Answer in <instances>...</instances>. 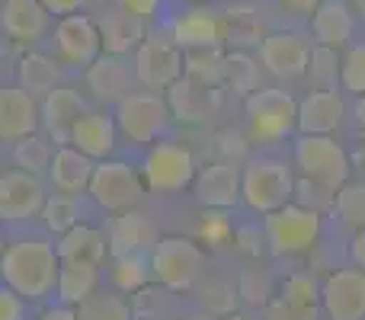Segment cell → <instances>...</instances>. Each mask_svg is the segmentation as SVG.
<instances>
[{
    "instance_id": "obj_1",
    "label": "cell",
    "mask_w": 365,
    "mask_h": 320,
    "mask_svg": "<svg viewBox=\"0 0 365 320\" xmlns=\"http://www.w3.org/2000/svg\"><path fill=\"white\" fill-rule=\"evenodd\" d=\"M58 269H61V259L45 234L6 237V247L0 253V282L29 304L55 295Z\"/></svg>"
},
{
    "instance_id": "obj_2",
    "label": "cell",
    "mask_w": 365,
    "mask_h": 320,
    "mask_svg": "<svg viewBox=\"0 0 365 320\" xmlns=\"http://www.w3.org/2000/svg\"><path fill=\"white\" fill-rule=\"evenodd\" d=\"M151 279L167 291H186L205 279V247L189 237H160L148 253Z\"/></svg>"
},
{
    "instance_id": "obj_3",
    "label": "cell",
    "mask_w": 365,
    "mask_h": 320,
    "mask_svg": "<svg viewBox=\"0 0 365 320\" xmlns=\"http://www.w3.org/2000/svg\"><path fill=\"white\" fill-rule=\"evenodd\" d=\"M247 132L257 145H279L298 132V100L289 90L259 87L244 100Z\"/></svg>"
},
{
    "instance_id": "obj_4",
    "label": "cell",
    "mask_w": 365,
    "mask_h": 320,
    "mask_svg": "<svg viewBox=\"0 0 365 320\" xmlns=\"http://www.w3.org/2000/svg\"><path fill=\"white\" fill-rule=\"evenodd\" d=\"M295 195V173L285 160L253 158L240 170V202L257 215H269L289 205Z\"/></svg>"
},
{
    "instance_id": "obj_5",
    "label": "cell",
    "mask_w": 365,
    "mask_h": 320,
    "mask_svg": "<svg viewBox=\"0 0 365 320\" xmlns=\"http://www.w3.org/2000/svg\"><path fill=\"white\" fill-rule=\"evenodd\" d=\"M115 128L125 141L132 145H154L167 135L173 122V113L167 106L164 93H151V90H141V93H128L115 103Z\"/></svg>"
},
{
    "instance_id": "obj_6",
    "label": "cell",
    "mask_w": 365,
    "mask_h": 320,
    "mask_svg": "<svg viewBox=\"0 0 365 320\" xmlns=\"http://www.w3.org/2000/svg\"><path fill=\"white\" fill-rule=\"evenodd\" d=\"M195 173H199V163H195L192 148L173 138L154 141L145 154V163H141L145 189H151L158 195L182 192L186 186L195 182Z\"/></svg>"
},
{
    "instance_id": "obj_7",
    "label": "cell",
    "mask_w": 365,
    "mask_h": 320,
    "mask_svg": "<svg viewBox=\"0 0 365 320\" xmlns=\"http://www.w3.org/2000/svg\"><path fill=\"white\" fill-rule=\"evenodd\" d=\"M321 218L324 215L289 202V205L263 215V237L276 257H298V253H308L317 244Z\"/></svg>"
},
{
    "instance_id": "obj_8",
    "label": "cell",
    "mask_w": 365,
    "mask_h": 320,
    "mask_svg": "<svg viewBox=\"0 0 365 320\" xmlns=\"http://www.w3.org/2000/svg\"><path fill=\"white\" fill-rule=\"evenodd\" d=\"M87 195L103 212H115V215L132 212V208H138L141 195H145L141 170H135L128 160H119V158L100 160L93 167V176H90Z\"/></svg>"
},
{
    "instance_id": "obj_9",
    "label": "cell",
    "mask_w": 365,
    "mask_h": 320,
    "mask_svg": "<svg viewBox=\"0 0 365 320\" xmlns=\"http://www.w3.org/2000/svg\"><path fill=\"white\" fill-rule=\"evenodd\" d=\"M295 167L298 176L327 182V186L340 189L349 182V154L334 135H298L295 138Z\"/></svg>"
},
{
    "instance_id": "obj_10",
    "label": "cell",
    "mask_w": 365,
    "mask_h": 320,
    "mask_svg": "<svg viewBox=\"0 0 365 320\" xmlns=\"http://www.w3.org/2000/svg\"><path fill=\"white\" fill-rule=\"evenodd\" d=\"M182 58H186V51L167 32L148 36L138 45V51H135V61H132L135 81L145 90H151V93H167L182 77Z\"/></svg>"
},
{
    "instance_id": "obj_11",
    "label": "cell",
    "mask_w": 365,
    "mask_h": 320,
    "mask_svg": "<svg viewBox=\"0 0 365 320\" xmlns=\"http://www.w3.org/2000/svg\"><path fill=\"white\" fill-rule=\"evenodd\" d=\"M48 199L42 176L26 170H6L0 173V221L4 224H26L38 218Z\"/></svg>"
},
{
    "instance_id": "obj_12",
    "label": "cell",
    "mask_w": 365,
    "mask_h": 320,
    "mask_svg": "<svg viewBox=\"0 0 365 320\" xmlns=\"http://www.w3.org/2000/svg\"><path fill=\"white\" fill-rule=\"evenodd\" d=\"M321 308L330 320H365V272L336 269L321 282Z\"/></svg>"
},
{
    "instance_id": "obj_13",
    "label": "cell",
    "mask_w": 365,
    "mask_h": 320,
    "mask_svg": "<svg viewBox=\"0 0 365 320\" xmlns=\"http://www.w3.org/2000/svg\"><path fill=\"white\" fill-rule=\"evenodd\" d=\"M55 48L74 68H90L96 58L103 55L100 29L96 19H90L87 13H71L55 23Z\"/></svg>"
},
{
    "instance_id": "obj_14",
    "label": "cell",
    "mask_w": 365,
    "mask_h": 320,
    "mask_svg": "<svg viewBox=\"0 0 365 320\" xmlns=\"http://www.w3.org/2000/svg\"><path fill=\"white\" fill-rule=\"evenodd\" d=\"M308 55L311 45L304 36H298V32H269V36L259 38L257 61L279 81H295V77H304V71H308Z\"/></svg>"
},
{
    "instance_id": "obj_15",
    "label": "cell",
    "mask_w": 365,
    "mask_h": 320,
    "mask_svg": "<svg viewBox=\"0 0 365 320\" xmlns=\"http://www.w3.org/2000/svg\"><path fill=\"white\" fill-rule=\"evenodd\" d=\"M195 199L202 208L231 212L240 202V167L234 160H215L195 173Z\"/></svg>"
},
{
    "instance_id": "obj_16",
    "label": "cell",
    "mask_w": 365,
    "mask_h": 320,
    "mask_svg": "<svg viewBox=\"0 0 365 320\" xmlns=\"http://www.w3.org/2000/svg\"><path fill=\"white\" fill-rule=\"evenodd\" d=\"M38 103L23 87H0V145H16L38 132Z\"/></svg>"
},
{
    "instance_id": "obj_17",
    "label": "cell",
    "mask_w": 365,
    "mask_h": 320,
    "mask_svg": "<svg viewBox=\"0 0 365 320\" xmlns=\"http://www.w3.org/2000/svg\"><path fill=\"white\" fill-rule=\"evenodd\" d=\"M71 148H77L81 154H87L90 160H109L119 148V128H115V119L109 113H100V109H87L81 119L71 128Z\"/></svg>"
},
{
    "instance_id": "obj_18",
    "label": "cell",
    "mask_w": 365,
    "mask_h": 320,
    "mask_svg": "<svg viewBox=\"0 0 365 320\" xmlns=\"http://www.w3.org/2000/svg\"><path fill=\"white\" fill-rule=\"evenodd\" d=\"M167 36L180 45L182 51H195V48H221L225 32H221V16L202 6H189V10L177 13L167 26Z\"/></svg>"
},
{
    "instance_id": "obj_19",
    "label": "cell",
    "mask_w": 365,
    "mask_h": 320,
    "mask_svg": "<svg viewBox=\"0 0 365 320\" xmlns=\"http://www.w3.org/2000/svg\"><path fill=\"white\" fill-rule=\"evenodd\" d=\"M87 100H83L77 90H68V87H55L51 93L42 96V106H38V119H42V128L48 132V138L55 141L58 148L68 145L71 138V128L74 122L87 113Z\"/></svg>"
},
{
    "instance_id": "obj_20",
    "label": "cell",
    "mask_w": 365,
    "mask_h": 320,
    "mask_svg": "<svg viewBox=\"0 0 365 320\" xmlns=\"http://www.w3.org/2000/svg\"><path fill=\"white\" fill-rule=\"evenodd\" d=\"M346 103L336 90H308L298 100V132L302 135H334L343 125Z\"/></svg>"
},
{
    "instance_id": "obj_21",
    "label": "cell",
    "mask_w": 365,
    "mask_h": 320,
    "mask_svg": "<svg viewBox=\"0 0 365 320\" xmlns=\"http://www.w3.org/2000/svg\"><path fill=\"white\" fill-rule=\"evenodd\" d=\"M106 244L113 257H125V253H151L158 244L154 237V224L145 212L132 208V212H119L106 227Z\"/></svg>"
},
{
    "instance_id": "obj_22",
    "label": "cell",
    "mask_w": 365,
    "mask_h": 320,
    "mask_svg": "<svg viewBox=\"0 0 365 320\" xmlns=\"http://www.w3.org/2000/svg\"><path fill=\"white\" fill-rule=\"evenodd\" d=\"M0 29L19 45H32L48 32V13L38 0H4L0 6Z\"/></svg>"
},
{
    "instance_id": "obj_23",
    "label": "cell",
    "mask_w": 365,
    "mask_h": 320,
    "mask_svg": "<svg viewBox=\"0 0 365 320\" xmlns=\"http://www.w3.org/2000/svg\"><path fill=\"white\" fill-rule=\"evenodd\" d=\"M96 29H100V42H103V55H132L138 51V45L148 38L145 32V19L132 16V13H122L119 6L109 13H103L96 19Z\"/></svg>"
},
{
    "instance_id": "obj_24",
    "label": "cell",
    "mask_w": 365,
    "mask_h": 320,
    "mask_svg": "<svg viewBox=\"0 0 365 320\" xmlns=\"http://www.w3.org/2000/svg\"><path fill=\"white\" fill-rule=\"evenodd\" d=\"M96 160H90L87 154H81L77 148L61 145L55 148L48 163V182L55 186V192H68V195H83L90 186Z\"/></svg>"
},
{
    "instance_id": "obj_25",
    "label": "cell",
    "mask_w": 365,
    "mask_h": 320,
    "mask_svg": "<svg viewBox=\"0 0 365 320\" xmlns=\"http://www.w3.org/2000/svg\"><path fill=\"white\" fill-rule=\"evenodd\" d=\"M132 81H135V71L128 68V61L119 55H100L87 68L90 90H93V96L103 103H119L122 96H128L132 93Z\"/></svg>"
},
{
    "instance_id": "obj_26",
    "label": "cell",
    "mask_w": 365,
    "mask_h": 320,
    "mask_svg": "<svg viewBox=\"0 0 365 320\" xmlns=\"http://www.w3.org/2000/svg\"><path fill=\"white\" fill-rule=\"evenodd\" d=\"M55 250L61 263H93L100 266L103 257H106L109 244H106V231L90 221H81L71 231H64L61 237L55 240Z\"/></svg>"
},
{
    "instance_id": "obj_27",
    "label": "cell",
    "mask_w": 365,
    "mask_h": 320,
    "mask_svg": "<svg viewBox=\"0 0 365 320\" xmlns=\"http://www.w3.org/2000/svg\"><path fill=\"white\" fill-rule=\"evenodd\" d=\"M353 29H356L353 10L343 0H321V6L311 13V32H314L317 45L340 51L353 38Z\"/></svg>"
},
{
    "instance_id": "obj_28",
    "label": "cell",
    "mask_w": 365,
    "mask_h": 320,
    "mask_svg": "<svg viewBox=\"0 0 365 320\" xmlns=\"http://www.w3.org/2000/svg\"><path fill=\"white\" fill-rule=\"evenodd\" d=\"M167 106H170L173 119H180V122H205L215 113V106H218V96H215V90L199 87V83L180 77L167 90Z\"/></svg>"
},
{
    "instance_id": "obj_29",
    "label": "cell",
    "mask_w": 365,
    "mask_h": 320,
    "mask_svg": "<svg viewBox=\"0 0 365 320\" xmlns=\"http://www.w3.org/2000/svg\"><path fill=\"white\" fill-rule=\"evenodd\" d=\"M100 291V266L93 263H61L55 282V298L58 304L68 308H81L90 295Z\"/></svg>"
},
{
    "instance_id": "obj_30",
    "label": "cell",
    "mask_w": 365,
    "mask_h": 320,
    "mask_svg": "<svg viewBox=\"0 0 365 320\" xmlns=\"http://www.w3.org/2000/svg\"><path fill=\"white\" fill-rule=\"evenodd\" d=\"M16 81L26 93L45 96V93H51L58 83V64L51 61L48 55H42V51H29V55H23L16 64Z\"/></svg>"
},
{
    "instance_id": "obj_31",
    "label": "cell",
    "mask_w": 365,
    "mask_h": 320,
    "mask_svg": "<svg viewBox=\"0 0 365 320\" xmlns=\"http://www.w3.org/2000/svg\"><path fill=\"white\" fill-rule=\"evenodd\" d=\"M182 77L199 87L218 90L225 83V51L221 48H195L182 58Z\"/></svg>"
},
{
    "instance_id": "obj_32",
    "label": "cell",
    "mask_w": 365,
    "mask_h": 320,
    "mask_svg": "<svg viewBox=\"0 0 365 320\" xmlns=\"http://www.w3.org/2000/svg\"><path fill=\"white\" fill-rule=\"evenodd\" d=\"M42 224L48 234H55V237H61L64 231H71L74 224H81L83 218V208H81V195H68V192H55L45 199L42 205Z\"/></svg>"
},
{
    "instance_id": "obj_33",
    "label": "cell",
    "mask_w": 365,
    "mask_h": 320,
    "mask_svg": "<svg viewBox=\"0 0 365 320\" xmlns=\"http://www.w3.org/2000/svg\"><path fill=\"white\" fill-rule=\"evenodd\" d=\"M109 279H113V285L119 291H125V295L141 291L148 282H151V259H148V253H125V257H113Z\"/></svg>"
},
{
    "instance_id": "obj_34",
    "label": "cell",
    "mask_w": 365,
    "mask_h": 320,
    "mask_svg": "<svg viewBox=\"0 0 365 320\" xmlns=\"http://www.w3.org/2000/svg\"><path fill=\"white\" fill-rule=\"evenodd\" d=\"M221 87H231L234 93H240L247 100L253 90H259V61L247 55L244 48L227 51L225 55V83H221Z\"/></svg>"
},
{
    "instance_id": "obj_35",
    "label": "cell",
    "mask_w": 365,
    "mask_h": 320,
    "mask_svg": "<svg viewBox=\"0 0 365 320\" xmlns=\"http://www.w3.org/2000/svg\"><path fill=\"white\" fill-rule=\"evenodd\" d=\"M340 51L336 48H327V45H314L308 55V77L311 90H336L340 83Z\"/></svg>"
},
{
    "instance_id": "obj_36",
    "label": "cell",
    "mask_w": 365,
    "mask_h": 320,
    "mask_svg": "<svg viewBox=\"0 0 365 320\" xmlns=\"http://www.w3.org/2000/svg\"><path fill=\"white\" fill-rule=\"evenodd\" d=\"M237 298L250 308H266L272 301V279L259 263L244 266V272L237 276Z\"/></svg>"
},
{
    "instance_id": "obj_37",
    "label": "cell",
    "mask_w": 365,
    "mask_h": 320,
    "mask_svg": "<svg viewBox=\"0 0 365 320\" xmlns=\"http://www.w3.org/2000/svg\"><path fill=\"white\" fill-rule=\"evenodd\" d=\"M336 218L343 221L353 231H362L365 227V182H343L336 189V202H334Z\"/></svg>"
},
{
    "instance_id": "obj_38",
    "label": "cell",
    "mask_w": 365,
    "mask_h": 320,
    "mask_svg": "<svg viewBox=\"0 0 365 320\" xmlns=\"http://www.w3.org/2000/svg\"><path fill=\"white\" fill-rule=\"evenodd\" d=\"M51 154H55V148L45 138H38V135H29V138L13 145V160H16V167L26 170V173H36V176L48 173Z\"/></svg>"
},
{
    "instance_id": "obj_39",
    "label": "cell",
    "mask_w": 365,
    "mask_h": 320,
    "mask_svg": "<svg viewBox=\"0 0 365 320\" xmlns=\"http://www.w3.org/2000/svg\"><path fill=\"white\" fill-rule=\"evenodd\" d=\"M292 202L302 208H311V212L324 215V212H334V202H336V189L327 186V182H317L308 180V176H295V195Z\"/></svg>"
},
{
    "instance_id": "obj_40",
    "label": "cell",
    "mask_w": 365,
    "mask_h": 320,
    "mask_svg": "<svg viewBox=\"0 0 365 320\" xmlns=\"http://www.w3.org/2000/svg\"><path fill=\"white\" fill-rule=\"evenodd\" d=\"M77 311H81V320H132V308L125 304V298L113 291H96Z\"/></svg>"
},
{
    "instance_id": "obj_41",
    "label": "cell",
    "mask_w": 365,
    "mask_h": 320,
    "mask_svg": "<svg viewBox=\"0 0 365 320\" xmlns=\"http://www.w3.org/2000/svg\"><path fill=\"white\" fill-rule=\"evenodd\" d=\"M289 304L304 311H317L321 308V285L311 279V272H292L289 279L282 282V295Z\"/></svg>"
},
{
    "instance_id": "obj_42",
    "label": "cell",
    "mask_w": 365,
    "mask_h": 320,
    "mask_svg": "<svg viewBox=\"0 0 365 320\" xmlns=\"http://www.w3.org/2000/svg\"><path fill=\"white\" fill-rule=\"evenodd\" d=\"M199 240L208 244L212 250L227 247L234 240V224L227 212H215V208H202L199 215Z\"/></svg>"
},
{
    "instance_id": "obj_43",
    "label": "cell",
    "mask_w": 365,
    "mask_h": 320,
    "mask_svg": "<svg viewBox=\"0 0 365 320\" xmlns=\"http://www.w3.org/2000/svg\"><path fill=\"white\" fill-rule=\"evenodd\" d=\"M227 16H221V32H225V42H257L259 45V19L253 16V10H225Z\"/></svg>"
},
{
    "instance_id": "obj_44",
    "label": "cell",
    "mask_w": 365,
    "mask_h": 320,
    "mask_svg": "<svg viewBox=\"0 0 365 320\" xmlns=\"http://www.w3.org/2000/svg\"><path fill=\"white\" fill-rule=\"evenodd\" d=\"M340 87L353 96H365V42H356L340 58Z\"/></svg>"
},
{
    "instance_id": "obj_45",
    "label": "cell",
    "mask_w": 365,
    "mask_h": 320,
    "mask_svg": "<svg viewBox=\"0 0 365 320\" xmlns=\"http://www.w3.org/2000/svg\"><path fill=\"white\" fill-rule=\"evenodd\" d=\"M234 301H237V285L227 282V279H208L202 282V304H205L208 314L225 317L234 311Z\"/></svg>"
},
{
    "instance_id": "obj_46",
    "label": "cell",
    "mask_w": 365,
    "mask_h": 320,
    "mask_svg": "<svg viewBox=\"0 0 365 320\" xmlns=\"http://www.w3.org/2000/svg\"><path fill=\"white\" fill-rule=\"evenodd\" d=\"M0 320H29V301L0 282Z\"/></svg>"
},
{
    "instance_id": "obj_47",
    "label": "cell",
    "mask_w": 365,
    "mask_h": 320,
    "mask_svg": "<svg viewBox=\"0 0 365 320\" xmlns=\"http://www.w3.org/2000/svg\"><path fill=\"white\" fill-rule=\"evenodd\" d=\"M266 320H317V311H304L289 304L285 298H272L266 304Z\"/></svg>"
},
{
    "instance_id": "obj_48",
    "label": "cell",
    "mask_w": 365,
    "mask_h": 320,
    "mask_svg": "<svg viewBox=\"0 0 365 320\" xmlns=\"http://www.w3.org/2000/svg\"><path fill=\"white\" fill-rule=\"evenodd\" d=\"M259 240H266V237H259V227H253V224L234 227V247H237V250H244L250 259H257L259 250H263V244H259Z\"/></svg>"
},
{
    "instance_id": "obj_49",
    "label": "cell",
    "mask_w": 365,
    "mask_h": 320,
    "mask_svg": "<svg viewBox=\"0 0 365 320\" xmlns=\"http://www.w3.org/2000/svg\"><path fill=\"white\" fill-rule=\"evenodd\" d=\"M113 4L119 6L122 13H132V16H138V19H151L154 13L160 10L164 0H113Z\"/></svg>"
},
{
    "instance_id": "obj_50",
    "label": "cell",
    "mask_w": 365,
    "mask_h": 320,
    "mask_svg": "<svg viewBox=\"0 0 365 320\" xmlns=\"http://www.w3.org/2000/svg\"><path fill=\"white\" fill-rule=\"evenodd\" d=\"M38 4L45 6V13L48 16H71V13H81V6H83V0H38Z\"/></svg>"
},
{
    "instance_id": "obj_51",
    "label": "cell",
    "mask_w": 365,
    "mask_h": 320,
    "mask_svg": "<svg viewBox=\"0 0 365 320\" xmlns=\"http://www.w3.org/2000/svg\"><path fill=\"white\" fill-rule=\"evenodd\" d=\"M282 4L285 13H292V16H311V13L321 6V0H279Z\"/></svg>"
},
{
    "instance_id": "obj_52",
    "label": "cell",
    "mask_w": 365,
    "mask_h": 320,
    "mask_svg": "<svg viewBox=\"0 0 365 320\" xmlns=\"http://www.w3.org/2000/svg\"><path fill=\"white\" fill-rule=\"evenodd\" d=\"M349 259H353L356 269L365 272V227L362 231H356L353 240H349Z\"/></svg>"
},
{
    "instance_id": "obj_53",
    "label": "cell",
    "mask_w": 365,
    "mask_h": 320,
    "mask_svg": "<svg viewBox=\"0 0 365 320\" xmlns=\"http://www.w3.org/2000/svg\"><path fill=\"white\" fill-rule=\"evenodd\" d=\"M36 320H81V311L68 308V304H51V308H45Z\"/></svg>"
},
{
    "instance_id": "obj_54",
    "label": "cell",
    "mask_w": 365,
    "mask_h": 320,
    "mask_svg": "<svg viewBox=\"0 0 365 320\" xmlns=\"http://www.w3.org/2000/svg\"><path fill=\"white\" fill-rule=\"evenodd\" d=\"M221 320H257L253 314H247V311H231V314H225Z\"/></svg>"
},
{
    "instance_id": "obj_55",
    "label": "cell",
    "mask_w": 365,
    "mask_h": 320,
    "mask_svg": "<svg viewBox=\"0 0 365 320\" xmlns=\"http://www.w3.org/2000/svg\"><path fill=\"white\" fill-rule=\"evenodd\" d=\"M182 320H221V317H215V314H208V311H195V314H186Z\"/></svg>"
},
{
    "instance_id": "obj_56",
    "label": "cell",
    "mask_w": 365,
    "mask_h": 320,
    "mask_svg": "<svg viewBox=\"0 0 365 320\" xmlns=\"http://www.w3.org/2000/svg\"><path fill=\"white\" fill-rule=\"evenodd\" d=\"M356 122L365 128V96H359V106H356Z\"/></svg>"
},
{
    "instance_id": "obj_57",
    "label": "cell",
    "mask_w": 365,
    "mask_h": 320,
    "mask_svg": "<svg viewBox=\"0 0 365 320\" xmlns=\"http://www.w3.org/2000/svg\"><path fill=\"white\" fill-rule=\"evenodd\" d=\"M4 247H6V224L0 221V253H4Z\"/></svg>"
},
{
    "instance_id": "obj_58",
    "label": "cell",
    "mask_w": 365,
    "mask_h": 320,
    "mask_svg": "<svg viewBox=\"0 0 365 320\" xmlns=\"http://www.w3.org/2000/svg\"><path fill=\"white\" fill-rule=\"evenodd\" d=\"M177 4H202V0H177Z\"/></svg>"
},
{
    "instance_id": "obj_59",
    "label": "cell",
    "mask_w": 365,
    "mask_h": 320,
    "mask_svg": "<svg viewBox=\"0 0 365 320\" xmlns=\"http://www.w3.org/2000/svg\"><path fill=\"white\" fill-rule=\"evenodd\" d=\"M356 4H359V10H362V13H365V0H356Z\"/></svg>"
},
{
    "instance_id": "obj_60",
    "label": "cell",
    "mask_w": 365,
    "mask_h": 320,
    "mask_svg": "<svg viewBox=\"0 0 365 320\" xmlns=\"http://www.w3.org/2000/svg\"><path fill=\"white\" fill-rule=\"evenodd\" d=\"M83 4H103V0H83Z\"/></svg>"
}]
</instances>
